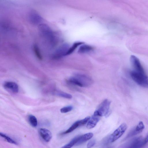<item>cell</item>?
<instances>
[{"label": "cell", "instance_id": "obj_1", "mask_svg": "<svg viewBox=\"0 0 148 148\" xmlns=\"http://www.w3.org/2000/svg\"><path fill=\"white\" fill-rule=\"evenodd\" d=\"M92 79L88 76L80 74H77L70 77L68 82L81 87L89 86L92 83Z\"/></svg>", "mask_w": 148, "mask_h": 148}, {"label": "cell", "instance_id": "obj_2", "mask_svg": "<svg viewBox=\"0 0 148 148\" xmlns=\"http://www.w3.org/2000/svg\"><path fill=\"white\" fill-rule=\"evenodd\" d=\"M130 74L132 78L137 84L143 87L148 88V76L145 73L133 70L130 72Z\"/></svg>", "mask_w": 148, "mask_h": 148}, {"label": "cell", "instance_id": "obj_3", "mask_svg": "<svg viewBox=\"0 0 148 148\" xmlns=\"http://www.w3.org/2000/svg\"><path fill=\"white\" fill-rule=\"evenodd\" d=\"M111 101L108 99L103 100L99 105L93 114L99 116H107Z\"/></svg>", "mask_w": 148, "mask_h": 148}, {"label": "cell", "instance_id": "obj_4", "mask_svg": "<svg viewBox=\"0 0 148 148\" xmlns=\"http://www.w3.org/2000/svg\"><path fill=\"white\" fill-rule=\"evenodd\" d=\"M127 128V125L125 123L121 124L110 136L108 141L113 143L125 133Z\"/></svg>", "mask_w": 148, "mask_h": 148}, {"label": "cell", "instance_id": "obj_5", "mask_svg": "<svg viewBox=\"0 0 148 148\" xmlns=\"http://www.w3.org/2000/svg\"><path fill=\"white\" fill-rule=\"evenodd\" d=\"M131 64L134 71L139 73H145L144 69L139 59L134 55H131L130 58Z\"/></svg>", "mask_w": 148, "mask_h": 148}, {"label": "cell", "instance_id": "obj_6", "mask_svg": "<svg viewBox=\"0 0 148 148\" xmlns=\"http://www.w3.org/2000/svg\"><path fill=\"white\" fill-rule=\"evenodd\" d=\"M145 127L143 122L142 121H140L136 126L129 132L127 137H130L141 133Z\"/></svg>", "mask_w": 148, "mask_h": 148}, {"label": "cell", "instance_id": "obj_7", "mask_svg": "<svg viewBox=\"0 0 148 148\" xmlns=\"http://www.w3.org/2000/svg\"><path fill=\"white\" fill-rule=\"evenodd\" d=\"M40 135L46 142H49L52 137L51 132L47 129L44 128L40 129L39 130Z\"/></svg>", "mask_w": 148, "mask_h": 148}, {"label": "cell", "instance_id": "obj_8", "mask_svg": "<svg viewBox=\"0 0 148 148\" xmlns=\"http://www.w3.org/2000/svg\"><path fill=\"white\" fill-rule=\"evenodd\" d=\"M3 87L7 90L14 93H17L18 91L19 88L17 84L14 82H5L3 84Z\"/></svg>", "mask_w": 148, "mask_h": 148}, {"label": "cell", "instance_id": "obj_9", "mask_svg": "<svg viewBox=\"0 0 148 148\" xmlns=\"http://www.w3.org/2000/svg\"><path fill=\"white\" fill-rule=\"evenodd\" d=\"M99 119V116L93 114L88 121L86 127L88 129L93 128L96 125Z\"/></svg>", "mask_w": 148, "mask_h": 148}, {"label": "cell", "instance_id": "obj_10", "mask_svg": "<svg viewBox=\"0 0 148 148\" xmlns=\"http://www.w3.org/2000/svg\"><path fill=\"white\" fill-rule=\"evenodd\" d=\"M93 135L92 133L89 132L79 136L77 142L75 145H80L89 140L92 137Z\"/></svg>", "mask_w": 148, "mask_h": 148}, {"label": "cell", "instance_id": "obj_11", "mask_svg": "<svg viewBox=\"0 0 148 148\" xmlns=\"http://www.w3.org/2000/svg\"><path fill=\"white\" fill-rule=\"evenodd\" d=\"M82 125L81 120H79L75 122L68 129L62 133L65 134L70 133L75 130L78 127Z\"/></svg>", "mask_w": 148, "mask_h": 148}, {"label": "cell", "instance_id": "obj_12", "mask_svg": "<svg viewBox=\"0 0 148 148\" xmlns=\"http://www.w3.org/2000/svg\"><path fill=\"white\" fill-rule=\"evenodd\" d=\"M143 139L141 136L135 138L132 143L130 148H141Z\"/></svg>", "mask_w": 148, "mask_h": 148}, {"label": "cell", "instance_id": "obj_13", "mask_svg": "<svg viewBox=\"0 0 148 148\" xmlns=\"http://www.w3.org/2000/svg\"><path fill=\"white\" fill-rule=\"evenodd\" d=\"M29 122L30 124L33 127H35L38 125V121L36 118L34 116L29 115L28 118Z\"/></svg>", "mask_w": 148, "mask_h": 148}, {"label": "cell", "instance_id": "obj_14", "mask_svg": "<svg viewBox=\"0 0 148 148\" xmlns=\"http://www.w3.org/2000/svg\"><path fill=\"white\" fill-rule=\"evenodd\" d=\"M93 49V47L91 46L87 45H83L80 47L78 52L80 53H86L90 51Z\"/></svg>", "mask_w": 148, "mask_h": 148}, {"label": "cell", "instance_id": "obj_15", "mask_svg": "<svg viewBox=\"0 0 148 148\" xmlns=\"http://www.w3.org/2000/svg\"><path fill=\"white\" fill-rule=\"evenodd\" d=\"M0 135L1 137L3 138L5 141L8 143L16 145H17V143L15 141L6 134L0 132Z\"/></svg>", "mask_w": 148, "mask_h": 148}, {"label": "cell", "instance_id": "obj_16", "mask_svg": "<svg viewBox=\"0 0 148 148\" xmlns=\"http://www.w3.org/2000/svg\"><path fill=\"white\" fill-rule=\"evenodd\" d=\"M78 136H76L72 139L69 142L61 148H71L74 145H75L77 142Z\"/></svg>", "mask_w": 148, "mask_h": 148}, {"label": "cell", "instance_id": "obj_17", "mask_svg": "<svg viewBox=\"0 0 148 148\" xmlns=\"http://www.w3.org/2000/svg\"><path fill=\"white\" fill-rule=\"evenodd\" d=\"M83 43L82 42H78L75 43L72 46L68 49L66 55H69L78 46Z\"/></svg>", "mask_w": 148, "mask_h": 148}, {"label": "cell", "instance_id": "obj_18", "mask_svg": "<svg viewBox=\"0 0 148 148\" xmlns=\"http://www.w3.org/2000/svg\"><path fill=\"white\" fill-rule=\"evenodd\" d=\"M56 94L59 96L67 99H71L72 96L70 94L61 91H57L56 92Z\"/></svg>", "mask_w": 148, "mask_h": 148}, {"label": "cell", "instance_id": "obj_19", "mask_svg": "<svg viewBox=\"0 0 148 148\" xmlns=\"http://www.w3.org/2000/svg\"><path fill=\"white\" fill-rule=\"evenodd\" d=\"M34 53L38 58L40 60H41L42 57L38 47L36 45H35L34 47Z\"/></svg>", "mask_w": 148, "mask_h": 148}, {"label": "cell", "instance_id": "obj_20", "mask_svg": "<svg viewBox=\"0 0 148 148\" xmlns=\"http://www.w3.org/2000/svg\"><path fill=\"white\" fill-rule=\"evenodd\" d=\"M73 108V107L71 106H69L63 107L60 110L62 113H66L71 111Z\"/></svg>", "mask_w": 148, "mask_h": 148}, {"label": "cell", "instance_id": "obj_21", "mask_svg": "<svg viewBox=\"0 0 148 148\" xmlns=\"http://www.w3.org/2000/svg\"><path fill=\"white\" fill-rule=\"evenodd\" d=\"M95 143V140H92L88 143L87 147L88 148H90L93 146Z\"/></svg>", "mask_w": 148, "mask_h": 148}, {"label": "cell", "instance_id": "obj_22", "mask_svg": "<svg viewBox=\"0 0 148 148\" xmlns=\"http://www.w3.org/2000/svg\"><path fill=\"white\" fill-rule=\"evenodd\" d=\"M148 142V132L146 136L144 139H143L142 144V147L145 145Z\"/></svg>", "mask_w": 148, "mask_h": 148}]
</instances>
